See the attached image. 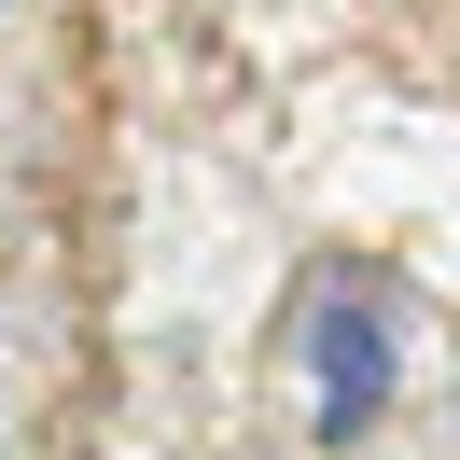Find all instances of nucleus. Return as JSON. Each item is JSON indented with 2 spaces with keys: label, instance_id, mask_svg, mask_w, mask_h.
Wrapping results in <instances>:
<instances>
[{
  "label": "nucleus",
  "instance_id": "obj_1",
  "mask_svg": "<svg viewBox=\"0 0 460 460\" xmlns=\"http://www.w3.org/2000/svg\"><path fill=\"white\" fill-rule=\"evenodd\" d=\"M391 307H376V293L363 279H321L307 293V321H293V363H307V404H321V432H335V447H363V432H376V404H391Z\"/></svg>",
  "mask_w": 460,
  "mask_h": 460
}]
</instances>
